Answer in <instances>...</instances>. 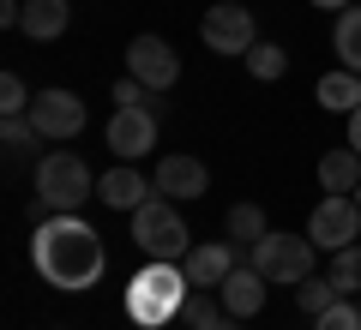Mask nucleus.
<instances>
[{"instance_id": "obj_2", "label": "nucleus", "mask_w": 361, "mask_h": 330, "mask_svg": "<svg viewBox=\"0 0 361 330\" xmlns=\"http://www.w3.org/2000/svg\"><path fill=\"white\" fill-rule=\"evenodd\" d=\"M187 294H193L187 270H180V265H163V258H151V265H145L139 277L127 282V318H133L139 330L180 324V306H187Z\"/></svg>"}, {"instance_id": "obj_32", "label": "nucleus", "mask_w": 361, "mask_h": 330, "mask_svg": "<svg viewBox=\"0 0 361 330\" xmlns=\"http://www.w3.org/2000/svg\"><path fill=\"white\" fill-rule=\"evenodd\" d=\"M355 306H361V300H355Z\"/></svg>"}, {"instance_id": "obj_18", "label": "nucleus", "mask_w": 361, "mask_h": 330, "mask_svg": "<svg viewBox=\"0 0 361 330\" xmlns=\"http://www.w3.org/2000/svg\"><path fill=\"white\" fill-rule=\"evenodd\" d=\"M331 49H337V61H343L349 72H361V6H343V13H337Z\"/></svg>"}, {"instance_id": "obj_8", "label": "nucleus", "mask_w": 361, "mask_h": 330, "mask_svg": "<svg viewBox=\"0 0 361 330\" xmlns=\"http://www.w3.org/2000/svg\"><path fill=\"white\" fill-rule=\"evenodd\" d=\"M199 37H205V49L211 54H247L259 42V30H253V13L247 6H235V0H217L205 18H199Z\"/></svg>"}, {"instance_id": "obj_17", "label": "nucleus", "mask_w": 361, "mask_h": 330, "mask_svg": "<svg viewBox=\"0 0 361 330\" xmlns=\"http://www.w3.org/2000/svg\"><path fill=\"white\" fill-rule=\"evenodd\" d=\"M319 186L325 192H355L361 186V151L355 144H337V151L319 156Z\"/></svg>"}, {"instance_id": "obj_3", "label": "nucleus", "mask_w": 361, "mask_h": 330, "mask_svg": "<svg viewBox=\"0 0 361 330\" xmlns=\"http://www.w3.org/2000/svg\"><path fill=\"white\" fill-rule=\"evenodd\" d=\"M90 192H97V174H90L85 156L49 151V156L37 163V204H42L49 216H78Z\"/></svg>"}, {"instance_id": "obj_7", "label": "nucleus", "mask_w": 361, "mask_h": 330, "mask_svg": "<svg viewBox=\"0 0 361 330\" xmlns=\"http://www.w3.org/2000/svg\"><path fill=\"white\" fill-rule=\"evenodd\" d=\"M85 96H73V90H37V102H30V127L42 132L49 144H66L85 132Z\"/></svg>"}, {"instance_id": "obj_12", "label": "nucleus", "mask_w": 361, "mask_h": 330, "mask_svg": "<svg viewBox=\"0 0 361 330\" xmlns=\"http://www.w3.org/2000/svg\"><path fill=\"white\" fill-rule=\"evenodd\" d=\"M235 265H241L235 241H199L193 253L180 258V270H187V282H193V288H223Z\"/></svg>"}, {"instance_id": "obj_25", "label": "nucleus", "mask_w": 361, "mask_h": 330, "mask_svg": "<svg viewBox=\"0 0 361 330\" xmlns=\"http://www.w3.org/2000/svg\"><path fill=\"white\" fill-rule=\"evenodd\" d=\"M37 139H42V132L30 127V115H6V127H0V144H6L13 156H25L30 144H37Z\"/></svg>"}, {"instance_id": "obj_21", "label": "nucleus", "mask_w": 361, "mask_h": 330, "mask_svg": "<svg viewBox=\"0 0 361 330\" xmlns=\"http://www.w3.org/2000/svg\"><path fill=\"white\" fill-rule=\"evenodd\" d=\"M325 277L337 282V294H361V246L349 241L343 253H331V270H325Z\"/></svg>"}, {"instance_id": "obj_22", "label": "nucleus", "mask_w": 361, "mask_h": 330, "mask_svg": "<svg viewBox=\"0 0 361 330\" xmlns=\"http://www.w3.org/2000/svg\"><path fill=\"white\" fill-rule=\"evenodd\" d=\"M217 312H223V294L217 288H193V294H187V306H180V324H187V330H205Z\"/></svg>"}, {"instance_id": "obj_26", "label": "nucleus", "mask_w": 361, "mask_h": 330, "mask_svg": "<svg viewBox=\"0 0 361 330\" xmlns=\"http://www.w3.org/2000/svg\"><path fill=\"white\" fill-rule=\"evenodd\" d=\"M30 102H37V96L25 90V78H18V72L0 78V115H30Z\"/></svg>"}, {"instance_id": "obj_1", "label": "nucleus", "mask_w": 361, "mask_h": 330, "mask_svg": "<svg viewBox=\"0 0 361 330\" xmlns=\"http://www.w3.org/2000/svg\"><path fill=\"white\" fill-rule=\"evenodd\" d=\"M30 265H37V277L49 288L85 294L109 270V253H103V234L85 216H42L37 234H30Z\"/></svg>"}, {"instance_id": "obj_24", "label": "nucleus", "mask_w": 361, "mask_h": 330, "mask_svg": "<svg viewBox=\"0 0 361 330\" xmlns=\"http://www.w3.org/2000/svg\"><path fill=\"white\" fill-rule=\"evenodd\" d=\"M313 330H361V306L343 294V300H331L319 318H313Z\"/></svg>"}, {"instance_id": "obj_16", "label": "nucleus", "mask_w": 361, "mask_h": 330, "mask_svg": "<svg viewBox=\"0 0 361 330\" xmlns=\"http://www.w3.org/2000/svg\"><path fill=\"white\" fill-rule=\"evenodd\" d=\"M66 25H73V6L66 0H25V37L30 42H54V37H66Z\"/></svg>"}, {"instance_id": "obj_31", "label": "nucleus", "mask_w": 361, "mask_h": 330, "mask_svg": "<svg viewBox=\"0 0 361 330\" xmlns=\"http://www.w3.org/2000/svg\"><path fill=\"white\" fill-rule=\"evenodd\" d=\"M355 204H361V186H355Z\"/></svg>"}, {"instance_id": "obj_4", "label": "nucleus", "mask_w": 361, "mask_h": 330, "mask_svg": "<svg viewBox=\"0 0 361 330\" xmlns=\"http://www.w3.org/2000/svg\"><path fill=\"white\" fill-rule=\"evenodd\" d=\"M133 246H139L145 258H163V265H180V258L193 253V234H187V222H180V204L175 198H145L139 210H133Z\"/></svg>"}, {"instance_id": "obj_23", "label": "nucleus", "mask_w": 361, "mask_h": 330, "mask_svg": "<svg viewBox=\"0 0 361 330\" xmlns=\"http://www.w3.org/2000/svg\"><path fill=\"white\" fill-rule=\"evenodd\" d=\"M295 300H301V312H313V318H319L325 306H331V300H343V294H337V282H331V277H307V282L295 288Z\"/></svg>"}, {"instance_id": "obj_6", "label": "nucleus", "mask_w": 361, "mask_h": 330, "mask_svg": "<svg viewBox=\"0 0 361 330\" xmlns=\"http://www.w3.org/2000/svg\"><path fill=\"white\" fill-rule=\"evenodd\" d=\"M355 234H361V204H355V192H325V198L313 204V216H307V241L319 246V253H343Z\"/></svg>"}, {"instance_id": "obj_13", "label": "nucleus", "mask_w": 361, "mask_h": 330, "mask_svg": "<svg viewBox=\"0 0 361 330\" xmlns=\"http://www.w3.org/2000/svg\"><path fill=\"white\" fill-rule=\"evenodd\" d=\"M97 198H103L109 210H127V216H133L145 198H157V186H151L133 163H121V168H109V174H97Z\"/></svg>"}, {"instance_id": "obj_9", "label": "nucleus", "mask_w": 361, "mask_h": 330, "mask_svg": "<svg viewBox=\"0 0 361 330\" xmlns=\"http://www.w3.org/2000/svg\"><path fill=\"white\" fill-rule=\"evenodd\" d=\"M103 139H109V151H115L121 163L151 156L157 151V108H151V102H139V108H115L109 127H103Z\"/></svg>"}, {"instance_id": "obj_11", "label": "nucleus", "mask_w": 361, "mask_h": 330, "mask_svg": "<svg viewBox=\"0 0 361 330\" xmlns=\"http://www.w3.org/2000/svg\"><path fill=\"white\" fill-rule=\"evenodd\" d=\"M151 186L163 192V198L187 204V198H205V186H211V168L199 163V156H163V163H157V174H151Z\"/></svg>"}, {"instance_id": "obj_14", "label": "nucleus", "mask_w": 361, "mask_h": 330, "mask_svg": "<svg viewBox=\"0 0 361 330\" xmlns=\"http://www.w3.org/2000/svg\"><path fill=\"white\" fill-rule=\"evenodd\" d=\"M265 288H271V282L259 277L253 265H235V270H229V282L217 288V294H223V312H235V318H253L259 306H265Z\"/></svg>"}, {"instance_id": "obj_29", "label": "nucleus", "mask_w": 361, "mask_h": 330, "mask_svg": "<svg viewBox=\"0 0 361 330\" xmlns=\"http://www.w3.org/2000/svg\"><path fill=\"white\" fill-rule=\"evenodd\" d=\"M349 144H355V151H361V108H355V115H349Z\"/></svg>"}, {"instance_id": "obj_28", "label": "nucleus", "mask_w": 361, "mask_h": 330, "mask_svg": "<svg viewBox=\"0 0 361 330\" xmlns=\"http://www.w3.org/2000/svg\"><path fill=\"white\" fill-rule=\"evenodd\" d=\"M205 330H241V318H235V312H217V318H211Z\"/></svg>"}, {"instance_id": "obj_5", "label": "nucleus", "mask_w": 361, "mask_h": 330, "mask_svg": "<svg viewBox=\"0 0 361 330\" xmlns=\"http://www.w3.org/2000/svg\"><path fill=\"white\" fill-rule=\"evenodd\" d=\"M313 253H319V246H313L307 234H277L271 229L265 241L247 246V265H253L265 282H307L313 277Z\"/></svg>"}, {"instance_id": "obj_19", "label": "nucleus", "mask_w": 361, "mask_h": 330, "mask_svg": "<svg viewBox=\"0 0 361 330\" xmlns=\"http://www.w3.org/2000/svg\"><path fill=\"white\" fill-rule=\"evenodd\" d=\"M223 234H229L235 246H253V241H265V234H271V222H265V210H259V204H229Z\"/></svg>"}, {"instance_id": "obj_10", "label": "nucleus", "mask_w": 361, "mask_h": 330, "mask_svg": "<svg viewBox=\"0 0 361 330\" xmlns=\"http://www.w3.org/2000/svg\"><path fill=\"white\" fill-rule=\"evenodd\" d=\"M127 72L139 78L145 90H175L180 84V54L169 49L163 37H133L127 42Z\"/></svg>"}, {"instance_id": "obj_27", "label": "nucleus", "mask_w": 361, "mask_h": 330, "mask_svg": "<svg viewBox=\"0 0 361 330\" xmlns=\"http://www.w3.org/2000/svg\"><path fill=\"white\" fill-rule=\"evenodd\" d=\"M109 96H115V108H139V102H151V96H157V90H145V84H139V78H133V72H127V78H121V84H115V90H109Z\"/></svg>"}, {"instance_id": "obj_20", "label": "nucleus", "mask_w": 361, "mask_h": 330, "mask_svg": "<svg viewBox=\"0 0 361 330\" xmlns=\"http://www.w3.org/2000/svg\"><path fill=\"white\" fill-rule=\"evenodd\" d=\"M241 61H247V72H253V78H265V84L289 72V49H277V42H253V49H247Z\"/></svg>"}, {"instance_id": "obj_30", "label": "nucleus", "mask_w": 361, "mask_h": 330, "mask_svg": "<svg viewBox=\"0 0 361 330\" xmlns=\"http://www.w3.org/2000/svg\"><path fill=\"white\" fill-rule=\"evenodd\" d=\"M313 6H319V13H343L349 0H313Z\"/></svg>"}, {"instance_id": "obj_15", "label": "nucleus", "mask_w": 361, "mask_h": 330, "mask_svg": "<svg viewBox=\"0 0 361 330\" xmlns=\"http://www.w3.org/2000/svg\"><path fill=\"white\" fill-rule=\"evenodd\" d=\"M313 96H319V108L325 115H355L361 108V72H349V66H337V72H325L319 84H313Z\"/></svg>"}]
</instances>
